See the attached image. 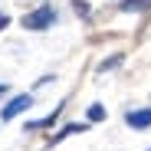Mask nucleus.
<instances>
[{
  "label": "nucleus",
  "instance_id": "nucleus-1",
  "mask_svg": "<svg viewBox=\"0 0 151 151\" xmlns=\"http://www.w3.org/2000/svg\"><path fill=\"white\" fill-rule=\"evenodd\" d=\"M53 23H56V10L49 7V4H43V7H36L33 13L23 17V27H27V30H49Z\"/></svg>",
  "mask_w": 151,
  "mask_h": 151
},
{
  "label": "nucleus",
  "instance_id": "nucleus-2",
  "mask_svg": "<svg viewBox=\"0 0 151 151\" xmlns=\"http://www.w3.org/2000/svg\"><path fill=\"white\" fill-rule=\"evenodd\" d=\"M30 105H33V95H30V92H23V95L10 99V105H7L4 112H0V118H4V122H10V118H17L20 112H27Z\"/></svg>",
  "mask_w": 151,
  "mask_h": 151
},
{
  "label": "nucleus",
  "instance_id": "nucleus-3",
  "mask_svg": "<svg viewBox=\"0 0 151 151\" xmlns=\"http://www.w3.org/2000/svg\"><path fill=\"white\" fill-rule=\"evenodd\" d=\"M125 122L132 125V128H151V109H138V112H128Z\"/></svg>",
  "mask_w": 151,
  "mask_h": 151
},
{
  "label": "nucleus",
  "instance_id": "nucleus-4",
  "mask_svg": "<svg viewBox=\"0 0 151 151\" xmlns=\"http://www.w3.org/2000/svg\"><path fill=\"white\" fill-rule=\"evenodd\" d=\"M151 7V0H125L122 10H148Z\"/></svg>",
  "mask_w": 151,
  "mask_h": 151
},
{
  "label": "nucleus",
  "instance_id": "nucleus-5",
  "mask_svg": "<svg viewBox=\"0 0 151 151\" xmlns=\"http://www.w3.org/2000/svg\"><path fill=\"white\" fill-rule=\"evenodd\" d=\"M105 118V109L102 105H89V122H102Z\"/></svg>",
  "mask_w": 151,
  "mask_h": 151
},
{
  "label": "nucleus",
  "instance_id": "nucleus-6",
  "mask_svg": "<svg viewBox=\"0 0 151 151\" xmlns=\"http://www.w3.org/2000/svg\"><path fill=\"white\" fill-rule=\"evenodd\" d=\"M118 63H122V56H112V59H105V63H102V66H99V69H102V72H105V69H115Z\"/></svg>",
  "mask_w": 151,
  "mask_h": 151
},
{
  "label": "nucleus",
  "instance_id": "nucleus-7",
  "mask_svg": "<svg viewBox=\"0 0 151 151\" xmlns=\"http://www.w3.org/2000/svg\"><path fill=\"white\" fill-rule=\"evenodd\" d=\"M4 92H7V86H4V82H0V95H4Z\"/></svg>",
  "mask_w": 151,
  "mask_h": 151
}]
</instances>
